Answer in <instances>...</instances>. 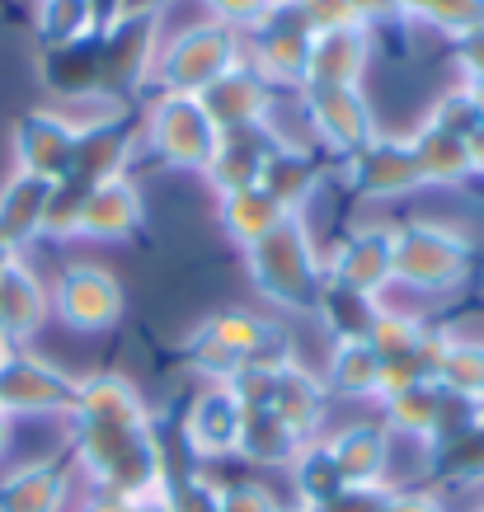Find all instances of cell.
<instances>
[{"label":"cell","mask_w":484,"mask_h":512,"mask_svg":"<svg viewBox=\"0 0 484 512\" xmlns=\"http://www.w3.org/2000/svg\"><path fill=\"white\" fill-rule=\"evenodd\" d=\"M71 466L90 489L160 494L170 480L156 419L123 372H90L76 381L71 404Z\"/></svg>","instance_id":"6da1fadb"},{"label":"cell","mask_w":484,"mask_h":512,"mask_svg":"<svg viewBox=\"0 0 484 512\" xmlns=\"http://www.w3.org/2000/svg\"><path fill=\"white\" fill-rule=\"evenodd\" d=\"M245 273H250L254 292L264 296L268 306L311 315L315 296L325 287V254L315 245L306 217H287L264 240H254L245 249Z\"/></svg>","instance_id":"7a4b0ae2"},{"label":"cell","mask_w":484,"mask_h":512,"mask_svg":"<svg viewBox=\"0 0 484 512\" xmlns=\"http://www.w3.org/2000/svg\"><path fill=\"white\" fill-rule=\"evenodd\" d=\"M480 249L461 226L433 217H414L405 226H395V287H405L414 296H452L475 278Z\"/></svg>","instance_id":"3957f363"},{"label":"cell","mask_w":484,"mask_h":512,"mask_svg":"<svg viewBox=\"0 0 484 512\" xmlns=\"http://www.w3.org/2000/svg\"><path fill=\"white\" fill-rule=\"evenodd\" d=\"M184 357L203 381H235V372L250 367V362H292L297 353L268 315L235 306V311L207 315L203 325L188 334Z\"/></svg>","instance_id":"277c9868"},{"label":"cell","mask_w":484,"mask_h":512,"mask_svg":"<svg viewBox=\"0 0 484 512\" xmlns=\"http://www.w3.org/2000/svg\"><path fill=\"white\" fill-rule=\"evenodd\" d=\"M240 57H245V38H240V33H231L226 24H217V19H198V24L160 38L151 80H156L160 94H203L207 85H217Z\"/></svg>","instance_id":"5b68a950"},{"label":"cell","mask_w":484,"mask_h":512,"mask_svg":"<svg viewBox=\"0 0 484 512\" xmlns=\"http://www.w3.org/2000/svg\"><path fill=\"white\" fill-rule=\"evenodd\" d=\"M217 123L207 118L198 94H160L141 109V141L146 151L170 165V170L203 174L212 151H217Z\"/></svg>","instance_id":"8992f818"},{"label":"cell","mask_w":484,"mask_h":512,"mask_svg":"<svg viewBox=\"0 0 484 512\" xmlns=\"http://www.w3.org/2000/svg\"><path fill=\"white\" fill-rule=\"evenodd\" d=\"M76 381L57 362L15 348L10 362L0 367V414L5 419H66L76 404Z\"/></svg>","instance_id":"52a82bcc"},{"label":"cell","mask_w":484,"mask_h":512,"mask_svg":"<svg viewBox=\"0 0 484 512\" xmlns=\"http://www.w3.org/2000/svg\"><path fill=\"white\" fill-rule=\"evenodd\" d=\"M47 287H52V315L76 334H104L127 311L123 282L104 264H66Z\"/></svg>","instance_id":"ba28073f"},{"label":"cell","mask_w":484,"mask_h":512,"mask_svg":"<svg viewBox=\"0 0 484 512\" xmlns=\"http://www.w3.org/2000/svg\"><path fill=\"white\" fill-rule=\"evenodd\" d=\"M301 109L320 151H329L334 160H353L381 137L367 90H301Z\"/></svg>","instance_id":"9c48e42d"},{"label":"cell","mask_w":484,"mask_h":512,"mask_svg":"<svg viewBox=\"0 0 484 512\" xmlns=\"http://www.w3.org/2000/svg\"><path fill=\"white\" fill-rule=\"evenodd\" d=\"M250 47H245V62L259 71V76L282 90L292 85L301 94V80H306V62H311V24L292 0H282L278 10L259 24L254 33H245Z\"/></svg>","instance_id":"30bf717a"},{"label":"cell","mask_w":484,"mask_h":512,"mask_svg":"<svg viewBox=\"0 0 484 512\" xmlns=\"http://www.w3.org/2000/svg\"><path fill=\"white\" fill-rule=\"evenodd\" d=\"M240 423H245V404L231 390V381H203L198 395L184 409V447L198 456V466H217V461H235L240 447Z\"/></svg>","instance_id":"8fae6325"},{"label":"cell","mask_w":484,"mask_h":512,"mask_svg":"<svg viewBox=\"0 0 484 512\" xmlns=\"http://www.w3.org/2000/svg\"><path fill=\"white\" fill-rule=\"evenodd\" d=\"M325 278L386 301L395 287V226H358L325 254Z\"/></svg>","instance_id":"7c38bea8"},{"label":"cell","mask_w":484,"mask_h":512,"mask_svg":"<svg viewBox=\"0 0 484 512\" xmlns=\"http://www.w3.org/2000/svg\"><path fill=\"white\" fill-rule=\"evenodd\" d=\"M344 179L362 202H395L423 188V174H419L414 151H409V137H391V132H381L367 151L344 160Z\"/></svg>","instance_id":"4fadbf2b"},{"label":"cell","mask_w":484,"mask_h":512,"mask_svg":"<svg viewBox=\"0 0 484 512\" xmlns=\"http://www.w3.org/2000/svg\"><path fill=\"white\" fill-rule=\"evenodd\" d=\"M10 151H15V170L62 184L76 160V127L66 123L57 109H29L10 132Z\"/></svg>","instance_id":"5bb4252c"},{"label":"cell","mask_w":484,"mask_h":512,"mask_svg":"<svg viewBox=\"0 0 484 512\" xmlns=\"http://www.w3.org/2000/svg\"><path fill=\"white\" fill-rule=\"evenodd\" d=\"M207 118L217 123V132H245V127H268L273 123V109H278V90L268 85L259 71H254L245 57L217 80L207 85L203 94Z\"/></svg>","instance_id":"9a60e30c"},{"label":"cell","mask_w":484,"mask_h":512,"mask_svg":"<svg viewBox=\"0 0 484 512\" xmlns=\"http://www.w3.org/2000/svg\"><path fill=\"white\" fill-rule=\"evenodd\" d=\"M372 66V29L344 24V29L311 33V62L301 90H362Z\"/></svg>","instance_id":"2e32d148"},{"label":"cell","mask_w":484,"mask_h":512,"mask_svg":"<svg viewBox=\"0 0 484 512\" xmlns=\"http://www.w3.org/2000/svg\"><path fill=\"white\" fill-rule=\"evenodd\" d=\"M334 466L344 475V484H358V489H391V447L395 437L381 419H358L344 423L325 437Z\"/></svg>","instance_id":"e0dca14e"},{"label":"cell","mask_w":484,"mask_h":512,"mask_svg":"<svg viewBox=\"0 0 484 512\" xmlns=\"http://www.w3.org/2000/svg\"><path fill=\"white\" fill-rule=\"evenodd\" d=\"M146 221V198L132 174L123 179H109V184H94L85 193V207H80V226L76 240H94V245H123L141 231Z\"/></svg>","instance_id":"ac0fdd59"},{"label":"cell","mask_w":484,"mask_h":512,"mask_svg":"<svg viewBox=\"0 0 484 512\" xmlns=\"http://www.w3.org/2000/svg\"><path fill=\"white\" fill-rule=\"evenodd\" d=\"M76 466L71 456H47V461H24L0 475V512H66L71 503Z\"/></svg>","instance_id":"d6986e66"},{"label":"cell","mask_w":484,"mask_h":512,"mask_svg":"<svg viewBox=\"0 0 484 512\" xmlns=\"http://www.w3.org/2000/svg\"><path fill=\"white\" fill-rule=\"evenodd\" d=\"M47 320H52V287L19 254L15 264L0 273V334L15 343V348H24L29 339L43 334Z\"/></svg>","instance_id":"ffe728a7"},{"label":"cell","mask_w":484,"mask_h":512,"mask_svg":"<svg viewBox=\"0 0 484 512\" xmlns=\"http://www.w3.org/2000/svg\"><path fill=\"white\" fill-rule=\"evenodd\" d=\"M141 146V127L132 118H113V123L85 127L76 132V160H71V174L76 184L94 188V184H109V179H123L132 156Z\"/></svg>","instance_id":"44dd1931"},{"label":"cell","mask_w":484,"mask_h":512,"mask_svg":"<svg viewBox=\"0 0 484 512\" xmlns=\"http://www.w3.org/2000/svg\"><path fill=\"white\" fill-rule=\"evenodd\" d=\"M259 188L278 202L282 212L306 217V207L315 202V193L325 188V165H320V156H315L311 146H301V141H278L273 156L264 160Z\"/></svg>","instance_id":"7402d4cb"},{"label":"cell","mask_w":484,"mask_h":512,"mask_svg":"<svg viewBox=\"0 0 484 512\" xmlns=\"http://www.w3.org/2000/svg\"><path fill=\"white\" fill-rule=\"evenodd\" d=\"M273 146H278L273 123L268 127H245V132H221L203 179L212 184L217 198L221 193H235V188H254L259 184V174H264V160L273 156Z\"/></svg>","instance_id":"603a6c76"},{"label":"cell","mask_w":484,"mask_h":512,"mask_svg":"<svg viewBox=\"0 0 484 512\" xmlns=\"http://www.w3.org/2000/svg\"><path fill=\"white\" fill-rule=\"evenodd\" d=\"M268 409L278 414L301 442H311V437H325V414H329V390L325 381L311 372V367H301L297 357L278 367V381H273V395H268Z\"/></svg>","instance_id":"cb8c5ba5"},{"label":"cell","mask_w":484,"mask_h":512,"mask_svg":"<svg viewBox=\"0 0 484 512\" xmlns=\"http://www.w3.org/2000/svg\"><path fill=\"white\" fill-rule=\"evenodd\" d=\"M47 198H52V184L33 179V174L15 170L0 184V240L15 249V254H24L33 240H43Z\"/></svg>","instance_id":"d4e9b609"},{"label":"cell","mask_w":484,"mask_h":512,"mask_svg":"<svg viewBox=\"0 0 484 512\" xmlns=\"http://www.w3.org/2000/svg\"><path fill=\"white\" fill-rule=\"evenodd\" d=\"M381 357L367 339L353 343H329V362H325V390L329 400H353V404H376L381 400Z\"/></svg>","instance_id":"484cf974"},{"label":"cell","mask_w":484,"mask_h":512,"mask_svg":"<svg viewBox=\"0 0 484 512\" xmlns=\"http://www.w3.org/2000/svg\"><path fill=\"white\" fill-rule=\"evenodd\" d=\"M409 151H414V160H419L423 188H461L470 179L466 137H456V132L428 123V118L409 132Z\"/></svg>","instance_id":"4316f807"},{"label":"cell","mask_w":484,"mask_h":512,"mask_svg":"<svg viewBox=\"0 0 484 512\" xmlns=\"http://www.w3.org/2000/svg\"><path fill=\"white\" fill-rule=\"evenodd\" d=\"M301 447H306V442H301L273 409H245L235 461H245V466H254V470H287L297 461Z\"/></svg>","instance_id":"83f0119b"},{"label":"cell","mask_w":484,"mask_h":512,"mask_svg":"<svg viewBox=\"0 0 484 512\" xmlns=\"http://www.w3.org/2000/svg\"><path fill=\"white\" fill-rule=\"evenodd\" d=\"M292 212H282L278 202L268 198L264 188H235V193H221L217 198V226L226 240H235L240 249H250L254 240H264L278 221H287Z\"/></svg>","instance_id":"f1b7e54d"},{"label":"cell","mask_w":484,"mask_h":512,"mask_svg":"<svg viewBox=\"0 0 484 512\" xmlns=\"http://www.w3.org/2000/svg\"><path fill=\"white\" fill-rule=\"evenodd\" d=\"M311 315L325 325L329 343H353V339H367V334H372L376 315H381V301L325 278V287H320V296H315Z\"/></svg>","instance_id":"f546056e"},{"label":"cell","mask_w":484,"mask_h":512,"mask_svg":"<svg viewBox=\"0 0 484 512\" xmlns=\"http://www.w3.org/2000/svg\"><path fill=\"white\" fill-rule=\"evenodd\" d=\"M438 400L442 390L433 381H423V386H405V390H391V395H381V414L376 419L391 428V437L400 442H419V447H433V423H438Z\"/></svg>","instance_id":"4dcf8cb0"},{"label":"cell","mask_w":484,"mask_h":512,"mask_svg":"<svg viewBox=\"0 0 484 512\" xmlns=\"http://www.w3.org/2000/svg\"><path fill=\"white\" fill-rule=\"evenodd\" d=\"M433 386L452 390V395H466V400L484 404V339H470V334H456V329H442V348H438V372H433Z\"/></svg>","instance_id":"1f68e13d"},{"label":"cell","mask_w":484,"mask_h":512,"mask_svg":"<svg viewBox=\"0 0 484 512\" xmlns=\"http://www.w3.org/2000/svg\"><path fill=\"white\" fill-rule=\"evenodd\" d=\"M428 475H433L442 489H484V419L475 423L470 433L433 447Z\"/></svg>","instance_id":"d6a6232c"},{"label":"cell","mask_w":484,"mask_h":512,"mask_svg":"<svg viewBox=\"0 0 484 512\" xmlns=\"http://www.w3.org/2000/svg\"><path fill=\"white\" fill-rule=\"evenodd\" d=\"M287 475H292V503H301V508H320V503H329L339 489H348L339 466H334V456H329V447H325V437H311V442L297 451V461L287 466Z\"/></svg>","instance_id":"836d02e7"},{"label":"cell","mask_w":484,"mask_h":512,"mask_svg":"<svg viewBox=\"0 0 484 512\" xmlns=\"http://www.w3.org/2000/svg\"><path fill=\"white\" fill-rule=\"evenodd\" d=\"M33 29H38L43 47H76L99 33V19H94L90 0H38Z\"/></svg>","instance_id":"e575fe53"},{"label":"cell","mask_w":484,"mask_h":512,"mask_svg":"<svg viewBox=\"0 0 484 512\" xmlns=\"http://www.w3.org/2000/svg\"><path fill=\"white\" fill-rule=\"evenodd\" d=\"M395 10L405 24H423L447 38H461L475 24H484V0H395Z\"/></svg>","instance_id":"d590c367"},{"label":"cell","mask_w":484,"mask_h":512,"mask_svg":"<svg viewBox=\"0 0 484 512\" xmlns=\"http://www.w3.org/2000/svg\"><path fill=\"white\" fill-rule=\"evenodd\" d=\"M165 512H221V480L212 470H184V475H170L165 489Z\"/></svg>","instance_id":"8d00e7d4"},{"label":"cell","mask_w":484,"mask_h":512,"mask_svg":"<svg viewBox=\"0 0 484 512\" xmlns=\"http://www.w3.org/2000/svg\"><path fill=\"white\" fill-rule=\"evenodd\" d=\"M85 193H90V188L76 184V179H62V184H52V198H47V217H43V240H76Z\"/></svg>","instance_id":"74e56055"},{"label":"cell","mask_w":484,"mask_h":512,"mask_svg":"<svg viewBox=\"0 0 484 512\" xmlns=\"http://www.w3.org/2000/svg\"><path fill=\"white\" fill-rule=\"evenodd\" d=\"M207 19H217V24H226L231 33H254L259 24H264L273 10H278V0H203Z\"/></svg>","instance_id":"f35d334b"},{"label":"cell","mask_w":484,"mask_h":512,"mask_svg":"<svg viewBox=\"0 0 484 512\" xmlns=\"http://www.w3.org/2000/svg\"><path fill=\"white\" fill-rule=\"evenodd\" d=\"M428 123L447 127V132H456V137H470V132L480 127V113H475V104H470V94H466L461 80H456L447 94H438V104L428 109Z\"/></svg>","instance_id":"ab89813d"},{"label":"cell","mask_w":484,"mask_h":512,"mask_svg":"<svg viewBox=\"0 0 484 512\" xmlns=\"http://www.w3.org/2000/svg\"><path fill=\"white\" fill-rule=\"evenodd\" d=\"M282 498L264 480H231L221 484V512H278Z\"/></svg>","instance_id":"60d3db41"},{"label":"cell","mask_w":484,"mask_h":512,"mask_svg":"<svg viewBox=\"0 0 484 512\" xmlns=\"http://www.w3.org/2000/svg\"><path fill=\"white\" fill-rule=\"evenodd\" d=\"M76 512H165L160 494H109V489H90L80 498Z\"/></svg>","instance_id":"b9f144b4"},{"label":"cell","mask_w":484,"mask_h":512,"mask_svg":"<svg viewBox=\"0 0 484 512\" xmlns=\"http://www.w3.org/2000/svg\"><path fill=\"white\" fill-rule=\"evenodd\" d=\"M381 512H447V498H442L438 489L400 484V489H386V508Z\"/></svg>","instance_id":"7bdbcfd3"},{"label":"cell","mask_w":484,"mask_h":512,"mask_svg":"<svg viewBox=\"0 0 484 512\" xmlns=\"http://www.w3.org/2000/svg\"><path fill=\"white\" fill-rule=\"evenodd\" d=\"M452 57L461 80H484V24H475L470 33L452 38Z\"/></svg>","instance_id":"ee69618b"},{"label":"cell","mask_w":484,"mask_h":512,"mask_svg":"<svg viewBox=\"0 0 484 512\" xmlns=\"http://www.w3.org/2000/svg\"><path fill=\"white\" fill-rule=\"evenodd\" d=\"M381 508H386V489H381V484H376V489L348 484V489H339L329 503H320V508H311V512H381Z\"/></svg>","instance_id":"f6af8a7d"},{"label":"cell","mask_w":484,"mask_h":512,"mask_svg":"<svg viewBox=\"0 0 484 512\" xmlns=\"http://www.w3.org/2000/svg\"><path fill=\"white\" fill-rule=\"evenodd\" d=\"M353 19H358L362 29H381V24H400V10H395V0H344Z\"/></svg>","instance_id":"bcb514c9"},{"label":"cell","mask_w":484,"mask_h":512,"mask_svg":"<svg viewBox=\"0 0 484 512\" xmlns=\"http://www.w3.org/2000/svg\"><path fill=\"white\" fill-rule=\"evenodd\" d=\"M466 156H470V179H484V123L466 137Z\"/></svg>","instance_id":"7dc6e473"},{"label":"cell","mask_w":484,"mask_h":512,"mask_svg":"<svg viewBox=\"0 0 484 512\" xmlns=\"http://www.w3.org/2000/svg\"><path fill=\"white\" fill-rule=\"evenodd\" d=\"M90 10H94V19H99V33H104L109 24L123 19V0H90Z\"/></svg>","instance_id":"c3c4849f"},{"label":"cell","mask_w":484,"mask_h":512,"mask_svg":"<svg viewBox=\"0 0 484 512\" xmlns=\"http://www.w3.org/2000/svg\"><path fill=\"white\" fill-rule=\"evenodd\" d=\"M165 0H123V15H160Z\"/></svg>","instance_id":"681fc988"},{"label":"cell","mask_w":484,"mask_h":512,"mask_svg":"<svg viewBox=\"0 0 484 512\" xmlns=\"http://www.w3.org/2000/svg\"><path fill=\"white\" fill-rule=\"evenodd\" d=\"M470 94V104H475V113H480V123H484V80H461Z\"/></svg>","instance_id":"f907efd6"},{"label":"cell","mask_w":484,"mask_h":512,"mask_svg":"<svg viewBox=\"0 0 484 512\" xmlns=\"http://www.w3.org/2000/svg\"><path fill=\"white\" fill-rule=\"evenodd\" d=\"M10 442H15V419H5V414H0V461L10 456Z\"/></svg>","instance_id":"816d5d0a"},{"label":"cell","mask_w":484,"mask_h":512,"mask_svg":"<svg viewBox=\"0 0 484 512\" xmlns=\"http://www.w3.org/2000/svg\"><path fill=\"white\" fill-rule=\"evenodd\" d=\"M15 259H19V254H15V249H10V245H5V240H0V273H5V268L15 264Z\"/></svg>","instance_id":"f5cc1de1"},{"label":"cell","mask_w":484,"mask_h":512,"mask_svg":"<svg viewBox=\"0 0 484 512\" xmlns=\"http://www.w3.org/2000/svg\"><path fill=\"white\" fill-rule=\"evenodd\" d=\"M10 353H15V343H10V339H5V334H0V367L10 362Z\"/></svg>","instance_id":"db71d44e"},{"label":"cell","mask_w":484,"mask_h":512,"mask_svg":"<svg viewBox=\"0 0 484 512\" xmlns=\"http://www.w3.org/2000/svg\"><path fill=\"white\" fill-rule=\"evenodd\" d=\"M278 512H311V508H301V503H278Z\"/></svg>","instance_id":"11a10c76"},{"label":"cell","mask_w":484,"mask_h":512,"mask_svg":"<svg viewBox=\"0 0 484 512\" xmlns=\"http://www.w3.org/2000/svg\"><path fill=\"white\" fill-rule=\"evenodd\" d=\"M278 5H282V0H278Z\"/></svg>","instance_id":"9f6ffc18"}]
</instances>
